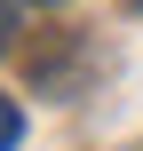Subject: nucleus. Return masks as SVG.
<instances>
[{
	"label": "nucleus",
	"mask_w": 143,
	"mask_h": 151,
	"mask_svg": "<svg viewBox=\"0 0 143 151\" xmlns=\"http://www.w3.org/2000/svg\"><path fill=\"white\" fill-rule=\"evenodd\" d=\"M8 40H16V8L0 0V48H8Z\"/></svg>",
	"instance_id": "2"
},
{
	"label": "nucleus",
	"mask_w": 143,
	"mask_h": 151,
	"mask_svg": "<svg viewBox=\"0 0 143 151\" xmlns=\"http://www.w3.org/2000/svg\"><path fill=\"white\" fill-rule=\"evenodd\" d=\"M16 143H24V111L0 96V151H16Z\"/></svg>",
	"instance_id": "1"
},
{
	"label": "nucleus",
	"mask_w": 143,
	"mask_h": 151,
	"mask_svg": "<svg viewBox=\"0 0 143 151\" xmlns=\"http://www.w3.org/2000/svg\"><path fill=\"white\" fill-rule=\"evenodd\" d=\"M135 16H143V0H135Z\"/></svg>",
	"instance_id": "3"
}]
</instances>
